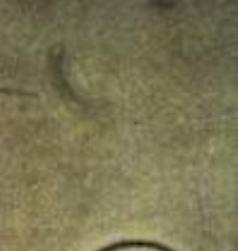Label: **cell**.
Returning <instances> with one entry per match:
<instances>
[{"label": "cell", "mask_w": 238, "mask_h": 251, "mask_svg": "<svg viewBox=\"0 0 238 251\" xmlns=\"http://www.w3.org/2000/svg\"><path fill=\"white\" fill-rule=\"evenodd\" d=\"M127 250H149V251H176L162 242L146 240V239H124L111 242L108 245L98 248L95 251H127Z\"/></svg>", "instance_id": "cell-1"}]
</instances>
